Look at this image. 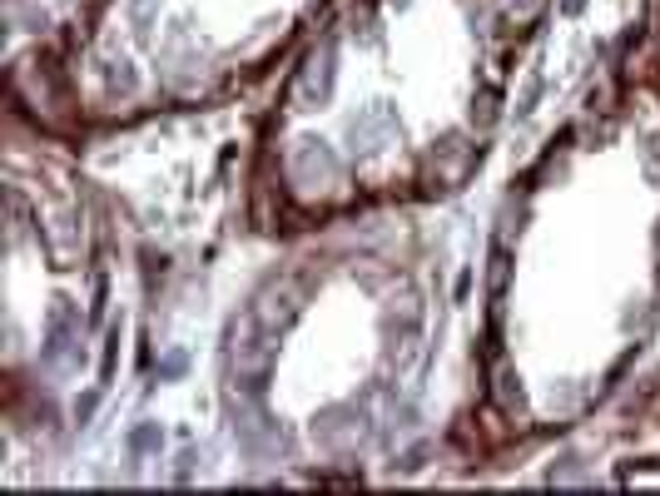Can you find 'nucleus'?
<instances>
[{
    "label": "nucleus",
    "instance_id": "1",
    "mask_svg": "<svg viewBox=\"0 0 660 496\" xmlns=\"http://www.w3.org/2000/svg\"><path fill=\"white\" fill-rule=\"evenodd\" d=\"M283 174H288V189L303 194V199H328V194L343 189V159L323 139H313V134H303V139L288 144Z\"/></svg>",
    "mask_w": 660,
    "mask_h": 496
},
{
    "label": "nucleus",
    "instance_id": "2",
    "mask_svg": "<svg viewBox=\"0 0 660 496\" xmlns=\"http://www.w3.org/2000/svg\"><path fill=\"white\" fill-rule=\"evenodd\" d=\"M477 164H482V149H477L467 134H447L442 144H432L427 179H432L437 189H447V184H462V179H467Z\"/></svg>",
    "mask_w": 660,
    "mask_h": 496
},
{
    "label": "nucleus",
    "instance_id": "3",
    "mask_svg": "<svg viewBox=\"0 0 660 496\" xmlns=\"http://www.w3.org/2000/svg\"><path fill=\"white\" fill-rule=\"evenodd\" d=\"M298 303H303V288L293 283V278H268L264 288H259V298L249 303L259 318H264V328H288L293 323V313H298Z\"/></svg>",
    "mask_w": 660,
    "mask_h": 496
},
{
    "label": "nucleus",
    "instance_id": "4",
    "mask_svg": "<svg viewBox=\"0 0 660 496\" xmlns=\"http://www.w3.org/2000/svg\"><path fill=\"white\" fill-rule=\"evenodd\" d=\"M75 343H80V308L55 303V308H50V323H45V353H50V358H65Z\"/></svg>",
    "mask_w": 660,
    "mask_h": 496
},
{
    "label": "nucleus",
    "instance_id": "5",
    "mask_svg": "<svg viewBox=\"0 0 660 496\" xmlns=\"http://www.w3.org/2000/svg\"><path fill=\"white\" fill-rule=\"evenodd\" d=\"M298 95H303L308 105H323V100L333 95V45H323V50L303 65V75H298Z\"/></svg>",
    "mask_w": 660,
    "mask_h": 496
},
{
    "label": "nucleus",
    "instance_id": "6",
    "mask_svg": "<svg viewBox=\"0 0 660 496\" xmlns=\"http://www.w3.org/2000/svg\"><path fill=\"white\" fill-rule=\"evenodd\" d=\"M492 402H497L502 412H517V407H522V377H517V368H512L507 358L492 363Z\"/></svg>",
    "mask_w": 660,
    "mask_h": 496
},
{
    "label": "nucleus",
    "instance_id": "7",
    "mask_svg": "<svg viewBox=\"0 0 660 496\" xmlns=\"http://www.w3.org/2000/svg\"><path fill=\"white\" fill-rule=\"evenodd\" d=\"M348 134H353V144H358V149H368V154H373L383 139H393L397 124H393V115H358Z\"/></svg>",
    "mask_w": 660,
    "mask_h": 496
},
{
    "label": "nucleus",
    "instance_id": "8",
    "mask_svg": "<svg viewBox=\"0 0 660 496\" xmlns=\"http://www.w3.org/2000/svg\"><path fill=\"white\" fill-rule=\"evenodd\" d=\"M100 90H105V100L115 105V100H130L134 90H139V80H134V70L125 60H110V65H100Z\"/></svg>",
    "mask_w": 660,
    "mask_h": 496
},
{
    "label": "nucleus",
    "instance_id": "9",
    "mask_svg": "<svg viewBox=\"0 0 660 496\" xmlns=\"http://www.w3.org/2000/svg\"><path fill=\"white\" fill-rule=\"evenodd\" d=\"M497 105H502V100H497V90H482V100L472 105V120L482 124V129H492V124H497Z\"/></svg>",
    "mask_w": 660,
    "mask_h": 496
},
{
    "label": "nucleus",
    "instance_id": "10",
    "mask_svg": "<svg viewBox=\"0 0 660 496\" xmlns=\"http://www.w3.org/2000/svg\"><path fill=\"white\" fill-rule=\"evenodd\" d=\"M130 447H134V452H154V447H159V427H149V422H144V427L130 437Z\"/></svg>",
    "mask_w": 660,
    "mask_h": 496
},
{
    "label": "nucleus",
    "instance_id": "11",
    "mask_svg": "<svg viewBox=\"0 0 660 496\" xmlns=\"http://www.w3.org/2000/svg\"><path fill=\"white\" fill-rule=\"evenodd\" d=\"M536 100H541V80L531 75L527 90H522V100H517V115H531V110H536Z\"/></svg>",
    "mask_w": 660,
    "mask_h": 496
},
{
    "label": "nucleus",
    "instance_id": "12",
    "mask_svg": "<svg viewBox=\"0 0 660 496\" xmlns=\"http://www.w3.org/2000/svg\"><path fill=\"white\" fill-rule=\"evenodd\" d=\"M502 283H507V248L492 253V288H502Z\"/></svg>",
    "mask_w": 660,
    "mask_h": 496
},
{
    "label": "nucleus",
    "instance_id": "13",
    "mask_svg": "<svg viewBox=\"0 0 660 496\" xmlns=\"http://www.w3.org/2000/svg\"><path fill=\"white\" fill-rule=\"evenodd\" d=\"M581 5H586V0H566V10H581Z\"/></svg>",
    "mask_w": 660,
    "mask_h": 496
}]
</instances>
